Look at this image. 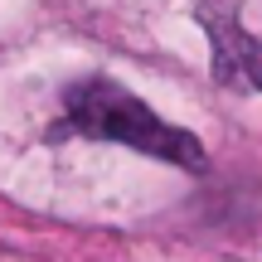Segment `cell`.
<instances>
[{
	"label": "cell",
	"mask_w": 262,
	"mask_h": 262,
	"mask_svg": "<svg viewBox=\"0 0 262 262\" xmlns=\"http://www.w3.org/2000/svg\"><path fill=\"white\" fill-rule=\"evenodd\" d=\"M49 136H88V141H112V146H131L141 156L170 160L180 170H204V141L194 131L165 122L150 112V102H141L136 93H126L112 78H83L63 93V122Z\"/></svg>",
	"instance_id": "6da1fadb"
},
{
	"label": "cell",
	"mask_w": 262,
	"mask_h": 262,
	"mask_svg": "<svg viewBox=\"0 0 262 262\" xmlns=\"http://www.w3.org/2000/svg\"><path fill=\"white\" fill-rule=\"evenodd\" d=\"M194 15L209 34L214 78L224 88H253V93H262V39H253L238 25V5L233 0H194Z\"/></svg>",
	"instance_id": "7a4b0ae2"
}]
</instances>
